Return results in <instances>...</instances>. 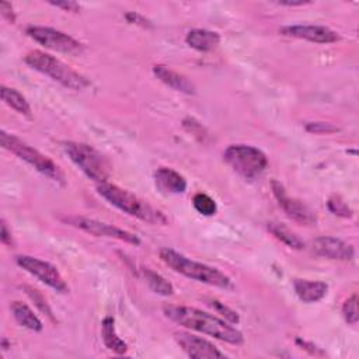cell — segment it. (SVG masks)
<instances>
[{
  "label": "cell",
  "instance_id": "3957f363",
  "mask_svg": "<svg viewBox=\"0 0 359 359\" xmlns=\"http://www.w3.org/2000/svg\"><path fill=\"white\" fill-rule=\"evenodd\" d=\"M158 257L168 268L185 278L222 289L231 287V279L226 273L217 268L194 261L172 248H161L158 251Z\"/></svg>",
  "mask_w": 359,
  "mask_h": 359
},
{
  "label": "cell",
  "instance_id": "5b68a950",
  "mask_svg": "<svg viewBox=\"0 0 359 359\" xmlns=\"http://www.w3.org/2000/svg\"><path fill=\"white\" fill-rule=\"evenodd\" d=\"M0 142L6 150L15 154L18 158L29 164L32 168H35L38 172H41L50 181L59 185L66 184V177H65V172L60 170V167L52 158L42 154L35 147L29 146L27 142L21 140L15 135L8 133L6 130L0 132Z\"/></svg>",
  "mask_w": 359,
  "mask_h": 359
},
{
  "label": "cell",
  "instance_id": "277c9868",
  "mask_svg": "<svg viewBox=\"0 0 359 359\" xmlns=\"http://www.w3.org/2000/svg\"><path fill=\"white\" fill-rule=\"evenodd\" d=\"M24 62L34 70L50 77L63 87L74 91H81L90 86V80L81 73L72 69L69 65L60 59L42 52V50H29L24 56Z\"/></svg>",
  "mask_w": 359,
  "mask_h": 359
},
{
  "label": "cell",
  "instance_id": "5bb4252c",
  "mask_svg": "<svg viewBox=\"0 0 359 359\" xmlns=\"http://www.w3.org/2000/svg\"><path fill=\"white\" fill-rule=\"evenodd\" d=\"M314 254L337 261H351L355 257V248L341 238L332 236H320L311 241Z\"/></svg>",
  "mask_w": 359,
  "mask_h": 359
},
{
  "label": "cell",
  "instance_id": "6da1fadb",
  "mask_svg": "<svg viewBox=\"0 0 359 359\" xmlns=\"http://www.w3.org/2000/svg\"><path fill=\"white\" fill-rule=\"evenodd\" d=\"M163 313L165 314L167 318H170L171 321H174L185 328L210 335V337L224 341L227 344L241 345L244 342L243 334L236 327H233L231 324L226 323L224 320H222L210 313L202 311L196 307L165 304L163 307Z\"/></svg>",
  "mask_w": 359,
  "mask_h": 359
},
{
  "label": "cell",
  "instance_id": "f546056e",
  "mask_svg": "<svg viewBox=\"0 0 359 359\" xmlns=\"http://www.w3.org/2000/svg\"><path fill=\"white\" fill-rule=\"evenodd\" d=\"M125 20L129 22V24H135V25H140L143 28H151L153 24L150 20H147L144 15L136 13V11H128L125 14Z\"/></svg>",
  "mask_w": 359,
  "mask_h": 359
},
{
  "label": "cell",
  "instance_id": "ba28073f",
  "mask_svg": "<svg viewBox=\"0 0 359 359\" xmlns=\"http://www.w3.org/2000/svg\"><path fill=\"white\" fill-rule=\"evenodd\" d=\"M25 34L36 43L55 52L66 55H80L84 49V45L81 42H79L69 34L50 27L29 25L27 27Z\"/></svg>",
  "mask_w": 359,
  "mask_h": 359
},
{
  "label": "cell",
  "instance_id": "9a60e30c",
  "mask_svg": "<svg viewBox=\"0 0 359 359\" xmlns=\"http://www.w3.org/2000/svg\"><path fill=\"white\" fill-rule=\"evenodd\" d=\"M153 73L154 76L161 81L164 83L165 86H168L170 88L175 90V91H180V93H184V94H189V95H194L196 93V87L195 84L184 74L172 70L171 67L168 66H164V65H154L153 66Z\"/></svg>",
  "mask_w": 359,
  "mask_h": 359
},
{
  "label": "cell",
  "instance_id": "d4e9b609",
  "mask_svg": "<svg viewBox=\"0 0 359 359\" xmlns=\"http://www.w3.org/2000/svg\"><path fill=\"white\" fill-rule=\"evenodd\" d=\"M327 206H328V210L337 216H341V217H352L353 216V212L352 209L348 206V203L338 195H332L328 198L327 201Z\"/></svg>",
  "mask_w": 359,
  "mask_h": 359
},
{
  "label": "cell",
  "instance_id": "44dd1931",
  "mask_svg": "<svg viewBox=\"0 0 359 359\" xmlns=\"http://www.w3.org/2000/svg\"><path fill=\"white\" fill-rule=\"evenodd\" d=\"M266 229L275 238H278L279 241H282L287 247H290L293 250H303L304 248V241L296 233H293L289 227H286L285 224L278 223V222H269Z\"/></svg>",
  "mask_w": 359,
  "mask_h": 359
},
{
  "label": "cell",
  "instance_id": "2e32d148",
  "mask_svg": "<svg viewBox=\"0 0 359 359\" xmlns=\"http://www.w3.org/2000/svg\"><path fill=\"white\" fill-rule=\"evenodd\" d=\"M156 187L164 194L180 195L187 191V180L178 171L170 167H158L154 172Z\"/></svg>",
  "mask_w": 359,
  "mask_h": 359
},
{
  "label": "cell",
  "instance_id": "52a82bcc",
  "mask_svg": "<svg viewBox=\"0 0 359 359\" xmlns=\"http://www.w3.org/2000/svg\"><path fill=\"white\" fill-rule=\"evenodd\" d=\"M223 160L245 180L257 178L268 165L266 154L251 144H230L223 151Z\"/></svg>",
  "mask_w": 359,
  "mask_h": 359
},
{
  "label": "cell",
  "instance_id": "4fadbf2b",
  "mask_svg": "<svg viewBox=\"0 0 359 359\" xmlns=\"http://www.w3.org/2000/svg\"><path fill=\"white\" fill-rule=\"evenodd\" d=\"M285 36L306 39L316 43H332L341 39L339 34L325 25H309V24H296L286 25L279 29Z\"/></svg>",
  "mask_w": 359,
  "mask_h": 359
},
{
  "label": "cell",
  "instance_id": "8fae6325",
  "mask_svg": "<svg viewBox=\"0 0 359 359\" xmlns=\"http://www.w3.org/2000/svg\"><path fill=\"white\" fill-rule=\"evenodd\" d=\"M271 188H272L275 199L278 201L282 210L287 215V217H290L296 223H300L304 226H311L316 223L317 219H316V215L313 213V210L307 205H304L302 201L289 196L285 187L279 181L272 180Z\"/></svg>",
  "mask_w": 359,
  "mask_h": 359
},
{
  "label": "cell",
  "instance_id": "83f0119b",
  "mask_svg": "<svg viewBox=\"0 0 359 359\" xmlns=\"http://www.w3.org/2000/svg\"><path fill=\"white\" fill-rule=\"evenodd\" d=\"M25 290H27V294L34 300V303L36 304V307L42 311V313H45L49 318H52L53 320V314H52V310H50V307L48 306V302H46V299L36 290V289H32V287H29V286H25L24 287Z\"/></svg>",
  "mask_w": 359,
  "mask_h": 359
},
{
  "label": "cell",
  "instance_id": "ac0fdd59",
  "mask_svg": "<svg viewBox=\"0 0 359 359\" xmlns=\"http://www.w3.org/2000/svg\"><path fill=\"white\" fill-rule=\"evenodd\" d=\"M185 42L195 50L209 52L219 46L220 35L216 31L205 29V28H194L188 31L185 36Z\"/></svg>",
  "mask_w": 359,
  "mask_h": 359
},
{
  "label": "cell",
  "instance_id": "484cf974",
  "mask_svg": "<svg viewBox=\"0 0 359 359\" xmlns=\"http://www.w3.org/2000/svg\"><path fill=\"white\" fill-rule=\"evenodd\" d=\"M342 316L348 324L355 325L359 320V311H358V296L353 293L349 296L344 304H342Z\"/></svg>",
  "mask_w": 359,
  "mask_h": 359
},
{
  "label": "cell",
  "instance_id": "4dcf8cb0",
  "mask_svg": "<svg viewBox=\"0 0 359 359\" xmlns=\"http://www.w3.org/2000/svg\"><path fill=\"white\" fill-rule=\"evenodd\" d=\"M182 123H184V128H185L191 135H194V136H199V137H201V135H203V132H205L203 126H202L199 122H196L194 118H187Z\"/></svg>",
  "mask_w": 359,
  "mask_h": 359
},
{
  "label": "cell",
  "instance_id": "f1b7e54d",
  "mask_svg": "<svg viewBox=\"0 0 359 359\" xmlns=\"http://www.w3.org/2000/svg\"><path fill=\"white\" fill-rule=\"evenodd\" d=\"M304 128L310 133H325V135L339 130L338 126H335L330 122H307Z\"/></svg>",
  "mask_w": 359,
  "mask_h": 359
},
{
  "label": "cell",
  "instance_id": "cb8c5ba5",
  "mask_svg": "<svg viewBox=\"0 0 359 359\" xmlns=\"http://www.w3.org/2000/svg\"><path fill=\"white\" fill-rule=\"evenodd\" d=\"M192 205L195 210L203 216H213L217 212V205L215 199L203 192H198L194 195Z\"/></svg>",
  "mask_w": 359,
  "mask_h": 359
},
{
  "label": "cell",
  "instance_id": "ffe728a7",
  "mask_svg": "<svg viewBox=\"0 0 359 359\" xmlns=\"http://www.w3.org/2000/svg\"><path fill=\"white\" fill-rule=\"evenodd\" d=\"M101 338L105 344V346L115 352L116 355H123L128 352V345L126 342L118 337L116 328H115V320L111 316H107L102 318L101 323Z\"/></svg>",
  "mask_w": 359,
  "mask_h": 359
},
{
  "label": "cell",
  "instance_id": "d6986e66",
  "mask_svg": "<svg viewBox=\"0 0 359 359\" xmlns=\"http://www.w3.org/2000/svg\"><path fill=\"white\" fill-rule=\"evenodd\" d=\"M10 310L13 313V317L15 318V321L20 325H22L24 328L35 331V332H38V331H41L43 328V324L39 320V317L24 302H20V300L11 302Z\"/></svg>",
  "mask_w": 359,
  "mask_h": 359
},
{
  "label": "cell",
  "instance_id": "d6a6232c",
  "mask_svg": "<svg viewBox=\"0 0 359 359\" xmlns=\"http://www.w3.org/2000/svg\"><path fill=\"white\" fill-rule=\"evenodd\" d=\"M0 240L4 245H8V247H13L14 245V241H13V236H11V231L8 230L7 227V223L4 219H1V233H0Z\"/></svg>",
  "mask_w": 359,
  "mask_h": 359
},
{
  "label": "cell",
  "instance_id": "8992f818",
  "mask_svg": "<svg viewBox=\"0 0 359 359\" xmlns=\"http://www.w3.org/2000/svg\"><path fill=\"white\" fill-rule=\"evenodd\" d=\"M62 149L67 157L93 181L97 184L107 182L111 174L109 161L93 146L81 142H62Z\"/></svg>",
  "mask_w": 359,
  "mask_h": 359
},
{
  "label": "cell",
  "instance_id": "7a4b0ae2",
  "mask_svg": "<svg viewBox=\"0 0 359 359\" xmlns=\"http://www.w3.org/2000/svg\"><path fill=\"white\" fill-rule=\"evenodd\" d=\"M97 192L112 206L118 208L119 210L140 219L143 222H147L150 224H167L168 220L165 215L151 206L149 202L140 199L135 194H132L128 189H123L115 184L102 182L97 185Z\"/></svg>",
  "mask_w": 359,
  "mask_h": 359
},
{
  "label": "cell",
  "instance_id": "30bf717a",
  "mask_svg": "<svg viewBox=\"0 0 359 359\" xmlns=\"http://www.w3.org/2000/svg\"><path fill=\"white\" fill-rule=\"evenodd\" d=\"M15 262L25 272L31 273L32 276H35L38 280L52 287L53 290L60 293L69 292L67 283L65 282L63 276L60 275L57 268L50 262H46L43 259H39L31 255H18L15 257Z\"/></svg>",
  "mask_w": 359,
  "mask_h": 359
},
{
  "label": "cell",
  "instance_id": "836d02e7",
  "mask_svg": "<svg viewBox=\"0 0 359 359\" xmlns=\"http://www.w3.org/2000/svg\"><path fill=\"white\" fill-rule=\"evenodd\" d=\"M0 11H1V15L10 21V22H14L15 21V13L13 10V6L11 3H7V1H1L0 3Z\"/></svg>",
  "mask_w": 359,
  "mask_h": 359
},
{
  "label": "cell",
  "instance_id": "e0dca14e",
  "mask_svg": "<svg viewBox=\"0 0 359 359\" xmlns=\"http://www.w3.org/2000/svg\"><path fill=\"white\" fill-rule=\"evenodd\" d=\"M293 289L296 296L303 303H317L328 292V285L321 280H309V279H294Z\"/></svg>",
  "mask_w": 359,
  "mask_h": 359
},
{
  "label": "cell",
  "instance_id": "1f68e13d",
  "mask_svg": "<svg viewBox=\"0 0 359 359\" xmlns=\"http://www.w3.org/2000/svg\"><path fill=\"white\" fill-rule=\"evenodd\" d=\"M49 4L57 7V8H63L66 11H72V13H79L80 11V4L76 1H50Z\"/></svg>",
  "mask_w": 359,
  "mask_h": 359
},
{
  "label": "cell",
  "instance_id": "4316f807",
  "mask_svg": "<svg viewBox=\"0 0 359 359\" xmlns=\"http://www.w3.org/2000/svg\"><path fill=\"white\" fill-rule=\"evenodd\" d=\"M208 302H209V304H210L219 314H222L230 324H238L240 316H238L237 311L231 310V309L227 307L224 303H222V302H219V300H216V299H210V300H208Z\"/></svg>",
  "mask_w": 359,
  "mask_h": 359
},
{
  "label": "cell",
  "instance_id": "603a6c76",
  "mask_svg": "<svg viewBox=\"0 0 359 359\" xmlns=\"http://www.w3.org/2000/svg\"><path fill=\"white\" fill-rule=\"evenodd\" d=\"M143 276H144L147 286L154 293H157L160 296H172L174 294V286L164 276L157 273L156 271L146 268V269H143Z\"/></svg>",
  "mask_w": 359,
  "mask_h": 359
},
{
  "label": "cell",
  "instance_id": "9c48e42d",
  "mask_svg": "<svg viewBox=\"0 0 359 359\" xmlns=\"http://www.w3.org/2000/svg\"><path fill=\"white\" fill-rule=\"evenodd\" d=\"M62 219L67 224L77 227L91 236H95V237L115 238V240L125 241L132 245H140V243H142L136 234H133L128 230H123L121 227H116L114 224H108V223L95 220V219H90V217H84V216H65Z\"/></svg>",
  "mask_w": 359,
  "mask_h": 359
},
{
  "label": "cell",
  "instance_id": "7c38bea8",
  "mask_svg": "<svg viewBox=\"0 0 359 359\" xmlns=\"http://www.w3.org/2000/svg\"><path fill=\"white\" fill-rule=\"evenodd\" d=\"M174 339L189 358H195V359L226 358V355L222 351H219L216 345H213L210 341L202 337H198L189 332H175Z\"/></svg>",
  "mask_w": 359,
  "mask_h": 359
},
{
  "label": "cell",
  "instance_id": "e575fe53",
  "mask_svg": "<svg viewBox=\"0 0 359 359\" xmlns=\"http://www.w3.org/2000/svg\"><path fill=\"white\" fill-rule=\"evenodd\" d=\"M276 3L280 4V6L293 7V6H304V4H309L310 1H304V0H297V1H293V0H279V1H276Z\"/></svg>",
  "mask_w": 359,
  "mask_h": 359
},
{
  "label": "cell",
  "instance_id": "7402d4cb",
  "mask_svg": "<svg viewBox=\"0 0 359 359\" xmlns=\"http://www.w3.org/2000/svg\"><path fill=\"white\" fill-rule=\"evenodd\" d=\"M1 100L4 101L6 105L13 108L15 112H18L21 115H25V116H31L32 111H31L29 102L15 88H11V87H7V86H1Z\"/></svg>",
  "mask_w": 359,
  "mask_h": 359
}]
</instances>
